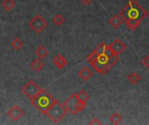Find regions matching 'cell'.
Instances as JSON below:
<instances>
[{
    "label": "cell",
    "instance_id": "1",
    "mask_svg": "<svg viewBox=\"0 0 149 125\" xmlns=\"http://www.w3.org/2000/svg\"><path fill=\"white\" fill-rule=\"evenodd\" d=\"M120 60L116 55L105 43L100 44L97 48L86 57V61L100 75L107 74Z\"/></svg>",
    "mask_w": 149,
    "mask_h": 125
},
{
    "label": "cell",
    "instance_id": "2",
    "mask_svg": "<svg viewBox=\"0 0 149 125\" xmlns=\"http://www.w3.org/2000/svg\"><path fill=\"white\" fill-rule=\"evenodd\" d=\"M120 15L126 23L127 28L131 31H134L148 17V12L138 1L128 0L127 5L120 10Z\"/></svg>",
    "mask_w": 149,
    "mask_h": 125
},
{
    "label": "cell",
    "instance_id": "3",
    "mask_svg": "<svg viewBox=\"0 0 149 125\" xmlns=\"http://www.w3.org/2000/svg\"><path fill=\"white\" fill-rule=\"evenodd\" d=\"M58 100L55 99L48 91L43 90L32 99H31V104L43 115H45L50 107L56 103Z\"/></svg>",
    "mask_w": 149,
    "mask_h": 125
},
{
    "label": "cell",
    "instance_id": "4",
    "mask_svg": "<svg viewBox=\"0 0 149 125\" xmlns=\"http://www.w3.org/2000/svg\"><path fill=\"white\" fill-rule=\"evenodd\" d=\"M67 113L68 112H67L66 109L65 108L64 104H62L61 103L57 101L50 107V109L47 110L45 115L51 119V121L52 123L58 124L61 120H63V118L66 116Z\"/></svg>",
    "mask_w": 149,
    "mask_h": 125
},
{
    "label": "cell",
    "instance_id": "5",
    "mask_svg": "<svg viewBox=\"0 0 149 125\" xmlns=\"http://www.w3.org/2000/svg\"><path fill=\"white\" fill-rule=\"evenodd\" d=\"M48 25V22L46 21L45 18H44L41 15H37L35 16L30 22H29V26L31 29L35 31L37 34H40Z\"/></svg>",
    "mask_w": 149,
    "mask_h": 125
},
{
    "label": "cell",
    "instance_id": "6",
    "mask_svg": "<svg viewBox=\"0 0 149 125\" xmlns=\"http://www.w3.org/2000/svg\"><path fill=\"white\" fill-rule=\"evenodd\" d=\"M42 90V89L34 82V81H29L26 84H24V86L22 88V91L23 93L31 100L33 97H35L40 91Z\"/></svg>",
    "mask_w": 149,
    "mask_h": 125
},
{
    "label": "cell",
    "instance_id": "7",
    "mask_svg": "<svg viewBox=\"0 0 149 125\" xmlns=\"http://www.w3.org/2000/svg\"><path fill=\"white\" fill-rule=\"evenodd\" d=\"M79 103V98L77 97V94H72L70 96L65 102H64V106L66 109L67 112H70L72 115H77L76 111V107Z\"/></svg>",
    "mask_w": 149,
    "mask_h": 125
},
{
    "label": "cell",
    "instance_id": "8",
    "mask_svg": "<svg viewBox=\"0 0 149 125\" xmlns=\"http://www.w3.org/2000/svg\"><path fill=\"white\" fill-rule=\"evenodd\" d=\"M109 47L116 55H119V56L127 50V45L119 38L115 39L113 43H111Z\"/></svg>",
    "mask_w": 149,
    "mask_h": 125
},
{
    "label": "cell",
    "instance_id": "9",
    "mask_svg": "<svg viewBox=\"0 0 149 125\" xmlns=\"http://www.w3.org/2000/svg\"><path fill=\"white\" fill-rule=\"evenodd\" d=\"M7 116L13 121H17L24 116V110L17 105L12 106L7 112Z\"/></svg>",
    "mask_w": 149,
    "mask_h": 125
},
{
    "label": "cell",
    "instance_id": "10",
    "mask_svg": "<svg viewBox=\"0 0 149 125\" xmlns=\"http://www.w3.org/2000/svg\"><path fill=\"white\" fill-rule=\"evenodd\" d=\"M52 61H53V64L58 68V69H64L66 65H67V61L66 59L63 57V55L61 54H57L53 57L52 58Z\"/></svg>",
    "mask_w": 149,
    "mask_h": 125
},
{
    "label": "cell",
    "instance_id": "11",
    "mask_svg": "<svg viewBox=\"0 0 149 125\" xmlns=\"http://www.w3.org/2000/svg\"><path fill=\"white\" fill-rule=\"evenodd\" d=\"M123 22H124V21H123V19H122V17H120V14H115V15H113V16L111 17L110 19L108 20V23H109L113 28H114L115 30L119 29L120 26L122 24Z\"/></svg>",
    "mask_w": 149,
    "mask_h": 125
},
{
    "label": "cell",
    "instance_id": "12",
    "mask_svg": "<svg viewBox=\"0 0 149 125\" xmlns=\"http://www.w3.org/2000/svg\"><path fill=\"white\" fill-rule=\"evenodd\" d=\"M93 76V71L88 68V67H84L80 70L79 72V77L83 80V81H88Z\"/></svg>",
    "mask_w": 149,
    "mask_h": 125
},
{
    "label": "cell",
    "instance_id": "13",
    "mask_svg": "<svg viewBox=\"0 0 149 125\" xmlns=\"http://www.w3.org/2000/svg\"><path fill=\"white\" fill-rule=\"evenodd\" d=\"M30 66L31 68L36 71V72H39L40 70H42L45 67V64L44 63L42 62V60L40 58H37V59H34L31 64H30Z\"/></svg>",
    "mask_w": 149,
    "mask_h": 125
},
{
    "label": "cell",
    "instance_id": "14",
    "mask_svg": "<svg viewBox=\"0 0 149 125\" xmlns=\"http://www.w3.org/2000/svg\"><path fill=\"white\" fill-rule=\"evenodd\" d=\"M127 80L128 82L132 84V85H136L138 84L141 80V76L140 74H138L135 71L131 72L128 76H127Z\"/></svg>",
    "mask_w": 149,
    "mask_h": 125
},
{
    "label": "cell",
    "instance_id": "15",
    "mask_svg": "<svg viewBox=\"0 0 149 125\" xmlns=\"http://www.w3.org/2000/svg\"><path fill=\"white\" fill-rule=\"evenodd\" d=\"M35 53H36V55H37V57H38V58H45L47 56H48V54H49V52H48V50H47V49L44 46V45H39L37 49H36V50H35Z\"/></svg>",
    "mask_w": 149,
    "mask_h": 125
},
{
    "label": "cell",
    "instance_id": "16",
    "mask_svg": "<svg viewBox=\"0 0 149 125\" xmlns=\"http://www.w3.org/2000/svg\"><path fill=\"white\" fill-rule=\"evenodd\" d=\"M1 4L6 11H10L16 6V2L15 0H3Z\"/></svg>",
    "mask_w": 149,
    "mask_h": 125
},
{
    "label": "cell",
    "instance_id": "17",
    "mask_svg": "<svg viewBox=\"0 0 149 125\" xmlns=\"http://www.w3.org/2000/svg\"><path fill=\"white\" fill-rule=\"evenodd\" d=\"M109 120H110L111 124H120L121 121H122V117H121L120 114L115 112V113H113V114L110 116Z\"/></svg>",
    "mask_w": 149,
    "mask_h": 125
},
{
    "label": "cell",
    "instance_id": "18",
    "mask_svg": "<svg viewBox=\"0 0 149 125\" xmlns=\"http://www.w3.org/2000/svg\"><path fill=\"white\" fill-rule=\"evenodd\" d=\"M77 97H78V98H79V101H80V102H82V103H87V101L90 99V97H89V95L85 91V90H81V91H79L78 94H77Z\"/></svg>",
    "mask_w": 149,
    "mask_h": 125
},
{
    "label": "cell",
    "instance_id": "19",
    "mask_svg": "<svg viewBox=\"0 0 149 125\" xmlns=\"http://www.w3.org/2000/svg\"><path fill=\"white\" fill-rule=\"evenodd\" d=\"M52 23L58 26H61L65 23V17L61 14H58L52 17Z\"/></svg>",
    "mask_w": 149,
    "mask_h": 125
},
{
    "label": "cell",
    "instance_id": "20",
    "mask_svg": "<svg viewBox=\"0 0 149 125\" xmlns=\"http://www.w3.org/2000/svg\"><path fill=\"white\" fill-rule=\"evenodd\" d=\"M23 45H24L23 42H22L18 37H16V38L11 42V46H12V48H13L14 50H19L22 48Z\"/></svg>",
    "mask_w": 149,
    "mask_h": 125
},
{
    "label": "cell",
    "instance_id": "21",
    "mask_svg": "<svg viewBox=\"0 0 149 125\" xmlns=\"http://www.w3.org/2000/svg\"><path fill=\"white\" fill-rule=\"evenodd\" d=\"M142 64L147 68L149 69V56H145L142 59Z\"/></svg>",
    "mask_w": 149,
    "mask_h": 125
},
{
    "label": "cell",
    "instance_id": "22",
    "mask_svg": "<svg viewBox=\"0 0 149 125\" xmlns=\"http://www.w3.org/2000/svg\"><path fill=\"white\" fill-rule=\"evenodd\" d=\"M89 124L90 125H100V124H102V123L100 122V121H99V119L98 118H93L90 123H89Z\"/></svg>",
    "mask_w": 149,
    "mask_h": 125
},
{
    "label": "cell",
    "instance_id": "23",
    "mask_svg": "<svg viewBox=\"0 0 149 125\" xmlns=\"http://www.w3.org/2000/svg\"><path fill=\"white\" fill-rule=\"evenodd\" d=\"M80 1H81V3H82L83 4L89 5V4H91V3H93V0H80Z\"/></svg>",
    "mask_w": 149,
    "mask_h": 125
}]
</instances>
